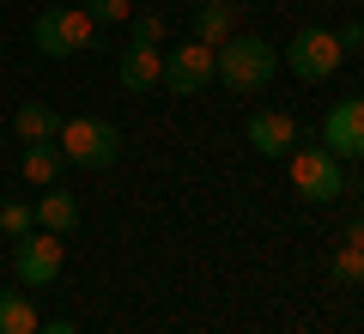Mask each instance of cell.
<instances>
[{
	"label": "cell",
	"mask_w": 364,
	"mask_h": 334,
	"mask_svg": "<svg viewBox=\"0 0 364 334\" xmlns=\"http://www.w3.org/2000/svg\"><path fill=\"white\" fill-rule=\"evenodd\" d=\"M128 25H134V43H146V49L164 43V13H134Z\"/></svg>",
	"instance_id": "18"
},
{
	"label": "cell",
	"mask_w": 364,
	"mask_h": 334,
	"mask_svg": "<svg viewBox=\"0 0 364 334\" xmlns=\"http://www.w3.org/2000/svg\"><path fill=\"white\" fill-rule=\"evenodd\" d=\"M213 79V49L207 43H176V49H164V73H158V85L170 91V98H200Z\"/></svg>",
	"instance_id": "6"
},
{
	"label": "cell",
	"mask_w": 364,
	"mask_h": 334,
	"mask_svg": "<svg viewBox=\"0 0 364 334\" xmlns=\"http://www.w3.org/2000/svg\"><path fill=\"white\" fill-rule=\"evenodd\" d=\"M0 231H6V237L37 231V213H31V207H18V201H0Z\"/></svg>",
	"instance_id": "16"
},
{
	"label": "cell",
	"mask_w": 364,
	"mask_h": 334,
	"mask_svg": "<svg viewBox=\"0 0 364 334\" xmlns=\"http://www.w3.org/2000/svg\"><path fill=\"white\" fill-rule=\"evenodd\" d=\"M31 37H37V49L49 55V61H67V55H85L91 49L97 25L85 19V6H49V13H37Z\"/></svg>",
	"instance_id": "3"
},
{
	"label": "cell",
	"mask_w": 364,
	"mask_h": 334,
	"mask_svg": "<svg viewBox=\"0 0 364 334\" xmlns=\"http://www.w3.org/2000/svg\"><path fill=\"white\" fill-rule=\"evenodd\" d=\"M13 273L25 286H55V280H61V237H55V231L13 237Z\"/></svg>",
	"instance_id": "7"
},
{
	"label": "cell",
	"mask_w": 364,
	"mask_h": 334,
	"mask_svg": "<svg viewBox=\"0 0 364 334\" xmlns=\"http://www.w3.org/2000/svg\"><path fill=\"white\" fill-rule=\"evenodd\" d=\"M31 213H37V231H55V237H67V231L79 225V201H73L67 189H49Z\"/></svg>",
	"instance_id": "12"
},
{
	"label": "cell",
	"mask_w": 364,
	"mask_h": 334,
	"mask_svg": "<svg viewBox=\"0 0 364 334\" xmlns=\"http://www.w3.org/2000/svg\"><path fill=\"white\" fill-rule=\"evenodd\" d=\"M334 37H340V49H358V43H364V25H346V31H334Z\"/></svg>",
	"instance_id": "20"
},
{
	"label": "cell",
	"mask_w": 364,
	"mask_h": 334,
	"mask_svg": "<svg viewBox=\"0 0 364 334\" xmlns=\"http://www.w3.org/2000/svg\"><path fill=\"white\" fill-rule=\"evenodd\" d=\"M273 73H279V49L261 37H225L213 49V79L231 91H261Z\"/></svg>",
	"instance_id": "1"
},
{
	"label": "cell",
	"mask_w": 364,
	"mask_h": 334,
	"mask_svg": "<svg viewBox=\"0 0 364 334\" xmlns=\"http://www.w3.org/2000/svg\"><path fill=\"white\" fill-rule=\"evenodd\" d=\"M334 280H346V286H358L364 280V249H340V256H334Z\"/></svg>",
	"instance_id": "19"
},
{
	"label": "cell",
	"mask_w": 364,
	"mask_h": 334,
	"mask_svg": "<svg viewBox=\"0 0 364 334\" xmlns=\"http://www.w3.org/2000/svg\"><path fill=\"white\" fill-rule=\"evenodd\" d=\"M61 165H67L61 146H55V140H37V146H25V165H18V170H25V182H37V189H55Z\"/></svg>",
	"instance_id": "14"
},
{
	"label": "cell",
	"mask_w": 364,
	"mask_h": 334,
	"mask_svg": "<svg viewBox=\"0 0 364 334\" xmlns=\"http://www.w3.org/2000/svg\"><path fill=\"white\" fill-rule=\"evenodd\" d=\"M237 0H200L195 6V43H207V49H219L225 37H237Z\"/></svg>",
	"instance_id": "11"
},
{
	"label": "cell",
	"mask_w": 364,
	"mask_h": 334,
	"mask_svg": "<svg viewBox=\"0 0 364 334\" xmlns=\"http://www.w3.org/2000/svg\"><path fill=\"white\" fill-rule=\"evenodd\" d=\"M322 146L334 158H364V98H340L322 116Z\"/></svg>",
	"instance_id": "8"
},
{
	"label": "cell",
	"mask_w": 364,
	"mask_h": 334,
	"mask_svg": "<svg viewBox=\"0 0 364 334\" xmlns=\"http://www.w3.org/2000/svg\"><path fill=\"white\" fill-rule=\"evenodd\" d=\"M37 310H31L25 292H0V334H37Z\"/></svg>",
	"instance_id": "15"
},
{
	"label": "cell",
	"mask_w": 364,
	"mask_h": 334,
	"mask_svg": "<svg viewBox=\"0 0 364 334\" xmlns=\"http://www.w3.org/2000/svg\"><path fill=\"white\" fill-rule=\"evenodd\" d=\"M346 244H352V249H364V219H352V225H346Z\"/></svg>",
	"instance_id": "21"
},
{
	"label": "cell",
	"mask_w": 364,
	"mask_h": 334,
	"mask_svg": "<svg viewBox=\"0 0 364 334\" xmlns=\"http://www.w3.org/2000/svg\"><path fill=\"white\" fill-rule=\"evenodd\" d=\"M158 73H164V55L146 49V43H128V49H122V61H116L122 91H158Z\"/></svg>",
	"instance_id": "10"
},
{
	"label": "cell",
	"mask_w": 364,
	"mask_h": 334,
	"mask_svg": "<svg viewBox=\"0 0 364 334\" xmlns=\"http://www.w3.org/2000/svg\"><path fill=\"white\" fill-rule=\"evenodd\" d=\"M249 146H255L261 158H291L298 152V122H291L286 110H255V116H249Z\"/></svg>",
	"instance_id": "9"
},
{
	"label": "cell",
	"mask_w": 364,
	"mask_h": 334,
	"mask_svg": "<svg viewBox=\"0 0 364 334\" xmlns=\"http://www.w3.org/2000/svg\"><path fill=\"white\" fill-rule=\"evenodd\" d=\"M55 146H61V158L79 165V170H109L116 152H122V134L109 128L104 116H73V122H61Z\"/></svg>",
	"instance_id": "2"
},
{
	"label": "cell",
	"mask_w": 364,
	"mask_h": 334,
	"mask_svg": "<svg viewBox=\"0 0 364 334\" xmlns=\"http://www.w3.org/2000/svg\"><path fill=\"white\" fill-rule=\"evenodd\" d=\"M85 19L91 25H122V19H134L128 0H85Z\"/></svg>",
	"instance_id": "17"
},
{
	"label": "cell",
	"mask_w": 364,
	"mask_h": 334,
	"mask_svg": "<svg viewBox=\"0 0 364 334\" xmlns=\"http://www.w3.org/2000/svg\"><path fill=\"white\" fill-rule=\"evenodd\" d=\"M37 334H79V328H73V322H43Z\"/></svg>",
	"instance_id": "22"
},
{
	"label": "cell",
	"mask_w": 364,
	"mask_h": 334,
	"mask_svg": "<svg viewBox=\"0 0 364 334\" xmlns=\"http://www.w3.org/2000/svg\"><path fill=\"white\" fill-rule=\"evenodd\" d=\"M13 134H18L25 146H37V140H55V134H61V116H55L49 103H18Z\"/></svg>",
	"instance_id": "13"
},
{
	"label": "cell",
	"mask_w": 364,
	"mask_h": 334,
	"mask_svg": "<svg viewBox=\"0 0 364 334\" xmlns=\"http://www.w3.org/2000/svg\"><path fill=\"white\" fill-rule=\"evenodd\" d=\"M286 165H291V182H298L304 201H334V194H346V165L328 146H298Z\"/></svg>",
	"instance_id": "4"
},
{
	"label": "cell",
	"mask_w": 364,
	"mask_h": 334,
	"mask_svg": "<svg viewBox=\"0 0 364 334\" xmlns=\"http://www.w3.org/2000/svg\"><path fill=\"white\" fill-rule=\"evenodd\" d=\"M340 61H346V49H340V37H334V31H322V25H304L298 37L286 43V67L298 79H334Z\"/></svg>",
	"instance_id": "5"
}]
</instances>
